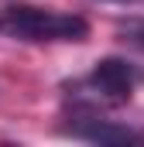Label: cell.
I'll return each instance as SVG.
<instances>
[{"instance_id":"obj_5","label":"cell","mask_w":144,"mask_h":147,"mask_svg":"<svg viewBox=\"0 0 144 147\" xmlns=\"http://www.w3.org/2000/svg\"><path fill=\"white\" fill-rule=\"evenodd\" d=\"M110 3H130V0H110Z\"/></svg>"},{"instance_id":"obj_4","label":"cell","mask_w":144,"mask_h":147,"mask_svg":"<svg viewBox=\"0 0 144 147\" xmlns=\"http://www.w3.org/2000/svg\"><path fill=\"white\" fill-rule=\"evenodd\" d=\"M130 38H134V41L144 48V24H141V28H134V31H130Z\"/></svg>"},{"instance_id":"obj_2","label":"cell","mask_w":144,"mask_h":147,"mask_svg":"<svg viewBox=\"0 0 144 147\" xmlns=\"http://www.w3.org/2000/svg\"><path fill=\"white\" fill-rule=\"evenodd\" d=\"M137 82H141V72L124 58H103V62H96V69L89 75L93 92H100L103 99H113V103L130 99Z\"/></svg>"},{"instance_id":"obj_1","label":"cell","mask_w":144,"mask_h":147,"mask_svg":"<svg viewBox=\"0 0 144 147\" xmlns=\"http://www.w3.org/2000/svg\"><path fill=\"white\" fill-rule=\"evenodd\" d=\"M0 31L7 38H21V41H82L89 34V24L79 14L17 3L0 14Z\"/></svg>"},{"instance_id":"obj_3","label":"cell","mask_w":144,"mask_h":147,"mask_svg":"<svg viewBox=\"0 0 144 147\" xmlns=\"http://www.w3.org/2000/svg\"><path fill=\"white\" fill-rule=\"evenodd\" d=\"M72 137H82V140H93V144H141V134H134L127 127H117L110 120H100V116H89V120L75 123Z\"/></svg>"}]
</instances>
